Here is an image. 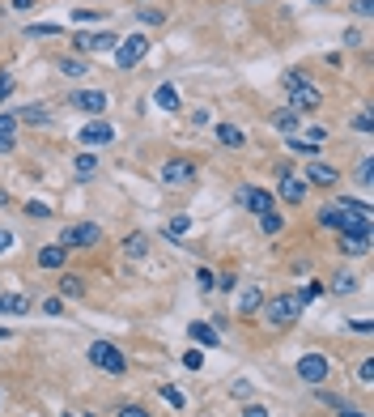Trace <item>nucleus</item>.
I'll use <instances>...</instances> for the list:
<instances>
[{"label": "nucleus", "mask_w": 374, "mask_h": 417, "mask_svg": "<svg viewBox=\"0 0 374 417\" xmlns=\"http://www.w3.org/2000/svg\"><path fill=\"white\" fill-rule=\"evenodd\" d=\"M319 226L336 230V204H324V208H319Z\"/></svg>", "instance_id": "38"}, {"label": "nucleus", "mask_w": 374, "mask_h": 417, "mask_svg": "<svg viewBox=\"0 0 374 417\" xmlns=\"http://www.w3.org/2000/svg\"><path fill=\"white\" fill-rule=\"evenodd\" d=\"M22 213L43 222V218H51V204H47V200H26V208H22Z\"/></svg>", "instance_id": "33"}, {"label": "nucleus", "mask_w": 374, "mask_h": 417, "mask_svg": "<svg viewBox=\"0 0 374 417\" xmlns=\"http://www.w3.org/2000/svg\"><path fill=\"white\" fill-rule=\"evenodd\" d=\"M187 337H192V341H196L200 349H213V345H222V337H217V328H208V324H200V320H196V324L187 328Z\"/></svg>", "instance_id": "20"}, {"label": "nucleus", "mask_w": 374, "mask_h": 417, "mask_svg": "<svg viewBox=\"0 0 374 417\" xmlns=\"http://www.w3.org/2000/svg\"><path fill=\"white\" fill-rule=\"evenodd\" d=\"M192 179H196V162H187V158L162 162V183H166V188H187Z\"/></svg>", "instance_id": "8"}, {"label": "nucleus", "mask_w": 374, "mask_h": 417, "mask_svg": "<svg viewBox=\"0 0 374 417\" xmlns=\"http://www.w3.org/2000/svg\"><path fill=\"white\" fill-rule=\"evenodd\" d=\"M187 226H192L187 218H175V222H166V239H183V234H187Z\"/></svg>", "instance_id": "37"}, {"label": "nucleus", "mask_w": 374, "mask_h": 417, "mask_svg": "<svg viewBox=\"0 0 374 417\" xmlns=\"http://www.w3.org/2000/svg\"><path fill=\"white\" fill-rule=\"evenodd\" d=\"M13 247V230H0V255H5Z\"/></svg>", "instance_id": "52"}, {"label": "nucleus", "mask_w": 374, "mask_h": 417, "mask_svg": "<svg viewBox=\"0 0 374 417\" xmlns=\"http://www.w3.org/2000/svg\"><path fill=\"white\" fill-rule=\"evenodd\" d=\"M43 316H64V302L60 298H43Z\"/></svg>", "instance_id": "44"}, {"label": "nucleus", "mask_w": 374, "mask_h": 417, "mask_svg": "<svg viewBox=\"0 0 374 417\" xmlns=\"http://www.w3.org/2000/svg\"><path fill=\"white\" fill-rule=\"evenodd\" d=\"M157 392H162V400H166V404H175V409H187V396H183L179 388H171V383H162V388H157Z\"/></svg>", "instance_id": "34"}, {"label": "nucleus", "mask_w": 374, "mask_h": 417, "mask_svg": "<svg viewBox=\"0 0 374 417\" xmlns=\"http://www.w3.org/2000/svg\"><path fill=\"white\" fill-rule=\"evenodd\" d=\"M102 243V226L98 222H69L64 230H60V247L64 251H89V247H98Z\"/></svg>", "instance_id": "2"}, {"label": "nucleus", "mask_w": 374, "mask_h": 417, "mask_svg": "<svg viewBox=\"0 0 374 417\" xmlns=\"http://www.w3.org/2000/svg\"><path fill=\"white\" fill-rule=\"evenodd\" d=\"M196 281H200V290L208 294V290H217V273H208V269H200L196 273Z\"/></svg>", "instance_id": "40"}, {"label": "nucleus", "mask_w": 374, "mask_h": 417, "mask_svg": "<svg viewBox=\"0 0 374 417\" xmlns=\"http://www.w3.org/2000/svg\"><path fill=\"white\" fill-rule=\"evenodd\" d=\"M141 22H149V26H162V22H166V13H162V9H141Z\"/></svg>", "instance_id": "43"}, {"label": "nucleus", "mask_w": 374, "mask_h": 417, "mask_svg": "<svg viewBox=\"0 0 374 417\" xmlns=\"http://www.w3.org/2000/svg\"><path fill=\"white\" fill-rule=\"evenodd\" d=\"M273 128H277V132H285V136H294V132H298V111H289V107H285V111H277V115H273Z\"/></svg>", "instance_id": "25"}, {"label": "nucleus", "mask_w": 374, "mask_h": 417, "mask_svg": "<svg viewBox=\"0 0 374 417\" xmlns=\"http://www.w3.org/2000/svg\"><path fill=\"white\" fill-rule=\"evenodd\" d=\"M183 367H187V371H200V367H204V353H200V349H187V353H183Z\"/></svg>", "instance_id": "39"}, {"label": "nucleus", "mask_w": 374, "mask_h": 417, "mask_svg": "<svg viewBox=\"0 0 374 417\" xmlns=\"http://www.w3.org/2000/svg\"><path fill=\"white\" fill-rule=\"evenodd\" d=\"M357 183H361V188H370V183H374V162H370V158H361V162H357Z\"/></svg>", "instance_id": "36"}, {"label": "nucleus", "mask_w": 374, "mask_h": 417, "mask_svg": "<svg viewBox=\"0 0 374 417\" xmlns=\"http://www.w3.org/2000/svg\"><path fill=\"white\" fill-rule=\"evenodd\" d=\"M111 56H115V64L128 73V69H136V64L149 56V38H145V34H128V38H120V43H115Z\"/></svg>", "instance_id": "4"}, {"label": "nucleus", "mask_w": 374, "mask_h": 417, "mask_svg": "<svg viewBox=\"0 0 374 417\" xmlns=\"http://www.w3.org/2000/svg\"><path fill=\"white\" fill-rule=\"evenodd\" d=\"M306 188H310V183H306L302 175H281V183H277V196H281L285 204H302V200H306Z\"/></svg>", "instance_id": "12"}, {"label": "nucleus", "mask_w": 374, "mask_h": 417, "mask_svg": "<svg viewBox=\"0 0 374 417\" xmlns=\"http://www.w3.org/2000/svg\"><path fill=\"white\" fill-rule=\"evenodd\" d=\"M64 26H56V22H38V26H30L26 30V38H51V34H60Z\"/></svg>", "instance_id": "31"}, {"label": "nucleus", "mask_w": 374, "mask_h": 417, "mask_svg": "<svg viewBox=\"0 0 374 417\" xmlns=\"http://www.w3.org/2000/svg\"><path fill=\"white\" fill-rule=\"evenodd\" d=\"M64 255H69V251H64L60 243L43 247V251H38V269H60V264H64Z\"/></svg>", "instance_id": "23"}, {"label": "nucleus", "mask_w": 374, "mask_h": 417, "mask_svg": "<svg viewBox=\"0 0 374 417\" xmlns=\"http://www.w3.org/2000/svg\"><path fill=\"white\" fill-rule=\"evenodd\" d=\"M217 290H238V277L234 273H217Z\"/></svg>", "instance_id": "47"}, {"label": "nucleus", "mask_w": 374, "mask_h": 417, "mask_svg": "<svg viewBox=\"0 0 374 417\" xmlns=\"http://www.w3.org/2000/svg\"><path fill=\"white\" fill-rule=\"evenodd\" d=\"M51 120L56 115H51V107H43V102H30V107L17 111V124H30V128H47Z\"/></svg>", "instance_id": "14"}, {"label": "nucleus", "mask_w": 374, "mask_h": 417, "mask_svg": "<svg viewBox=\"0 0 374 417\" xmlns=\"http://www.w3.org/2000/svg\"><path fill=\"white\" fill-rule=\"evenodd\" d=\"M64 417H77V413H64Z\"/></svg>", "instance_id": "56"}, {"label": "nucleus", "mask_w": 374, "mask_h": 417, "mask_svg": "<svg viewBox=\"0 0 374 417\" xmlns=\"http://www.w3.org/2000/svg\"><path fill=\"white\" fill-rule=\"evenodd\" d=\"M60 73L77 81V77H89V64H85L81 56H64V60H60Z\"/></svg>", "instance_id": "24"}, {"label": "nucleus", "mask_w": 374, "mask_h": 417, "mask_svg": "<svg viewBox=\"0 0 374 417\" xmlns=\"http://www.w3.org/2000/svg\"><path fill=\"white\" fill-rule=\"evenodd\" d=\"M243 417H268V409H264V404H247Z\"/></svg>", "instance_id": "51"}, {"label": "nucleus", "mask_w": 374, "mask_h": 417, "mask_svg": "<svg viewBox=\"0 0 374 417\" xmlns=\"http://www.w3.org/2000/svg\"><path fill=\"white\" fill-rule=\"evenodd\" d=\"M69 107H77V111H85V115H102L106 107H111V102H106V94L102 90H73L69 94Z\"/></svg>", "instance_id": "7"}, {"label": "nucleus", "mask_w": 374, "mask_h": 417, "mask_svg": "<svg viewBox=\"0 0 374 417\" xmlns=\"http://www.w3.org/2000/svg\"><path fill=\"white\" fill-rule=\"evenodd\" d=\"M259 311H264V320H268L273 328H289L302 316V302H298V294H277V298H264Z\"/></svg>", "instance_id": "1"}, {"label": "nucleus", "mask_w": 374, "mask_h": 417, "mask_svg": "<svg viewBox=\"0 0 374 417\" xmlns=\"http://www.w3.org/2000/svg\"><path fill=\"white\" fill-rule=\"evenodd\" d=\"M357 379H361L366 388L374 383V358H366V362H361V367H357Z\"/></svg>", "instance_id": "41"}, {"label": "nucleus", "mask_w": 374, "mask_h": 417, "mask_svg": "<svg viewBox=\"0 0 374 417\" xmlns=\"http://www.w3.org/2000/svg\"><path fill=\"white\" fill-rule=\"evenodd\" d=\"M60 294H64V298H81V294H85V281H81L77 273H64V277H60Z\"/></svg>", "instance_id": "28"}, {"label": "nucleus", "mask_w": 374, "mask_h": 417, "mask_svg": "<svg viewBox=\"0 0 374 417\" xmlns=\"http://www.w3.org/2000/svg\"><path fill=\"white\" fill-rule=\"evenodd\" d=\"M34 5H38V0H13V9H17V13H26V9H34Z\"/></svg>", "instance_id": "53"}, {"label": "nucleus", "mask_w": 374, "mask_h": 417, "mask_svg": "<svg viewBox=\"0 0 374 417\" xmlns=\"http://www.w3.org/2000/svg\"><path fill=\"white\" fill-rule=\"evenodd\" d=\"M153 102H157V107H162V111H179V107H183V98H179V90H175L171 81H162V85H157Z\"/></svg>", "instance_id": "18"}, {"label": "nucleus", "mask_w": 374, "mask_h": 417, "mask_svg": "<svg viewBox=\"0 0 374 417\" xmlns=\"http://www.w3.org/2000/svg\"><path fill=\"white\" fill-rule=\"evenodd\" d=\"M234 200H238V208H247V213H268V208H277V200H273V192H264V188H255V183H243L238 192H234Z\"/></svg>", "instance_id": "6"}, {"label": "nucleus", "mask_w": 374, "mask_h": 417, "mask_svg": "<svg viewBox=\"0 0 374 417\" xmlns=\"http://www.w3.org/2000/svg\"><path fill=\"white\" fill-rule=\"evenodd\" d=\"M259 306H264V290H259V285H247V290H238V311H243V316H255Z\"/></svg>", "instance_id": "22"}, {"label": "nucleus", "mask_w": 374, "mask_h": 417, "mask_svg": "<svg viewBox=\"0 0 374 417\" xmlns=\"http://www.w3.org/2000/svg\"><path fill=\"white\" fill-rule=\"evenodd\" d=\"M77 141H81V145H89V149H98V145H111V141H115V128H111V124H106V120L98 115V120H89V124L77 132Z\"/></svg>", "instance_id": "10"}, {"label": "nucleus", "mask_w": 374, "mask_h": 417, "mask_svg": "<svg viewBox=\"0 0 374 417\" xmlns=\"http://www.w3.org/2000/svg\"><path fill=\"white\" fill-rule=\"evenodd\" d=\"M353 128H357V132H370V128H374L370 111H357V115H353Z\"/></svg>", "instance_id": "45"}, {"label": "nucleus", "mask_w": 374, "mask_h": 417, "mask_svg": "<svg viewBox=\"0 0 374 417\" xmlns=\"http://www.w3.org/2000/svg\"><path fill=\"white\" fill-rule=\"evenodd\" d=\"M13 85H17V81H13V77H9V73H0V102H5V98H9V94H13Z\"/></svg>", "instance_id": "46"}, {"label": "nucleus", "mask_w": 374, "mask_h": 417, "mask_svg": "<svg viewBox=\"0 0 374 417\" xmlns=\"http://www.w3.org/2000/svg\"><path fill=\"white\" fill-rule=\"evenodd\" d=\"M73 171H77V179H94V171H98V158H94V153H77Z\"/></svg>", "instance_id": "29"}, {"label": "nucleus", "mask_w": 374, "mask_h": 417, "mask_svg": "<svg viewBox=\"0 0 374 417\" xmlns=\"http://www.w3.org/2000/svg\"><path fill=\"white\" fill-rule=\"evenodd\" d=\"M294 294H298V302H302V306H310L319 294H324V285H319V281H306V285H302V290H294Z\"/></svg>", "instance_id": "32"}, {"label": "nucleus", "mask_w": 374, "mask_h": 417, "mask_svg": "<svg viewBox=\"0 0 374 417\" xmlns=\"http://www.w3.org/2000/svg\"><path fill=\"white\" fill-rule=\"evenodd\" d=\"M281 85H285V90H298V85H310V77H306L302 69H289V73L281 77Z\"/></svg>", "instance_id": "35"}, {"label": "nucleus", "mask_w": 374, "mask_h": 417, "mask_svg": "<svg viewBox=\"0 0 374 417\" xmlns=\"http://www.w3.org/2000/svg\"><path fill=\"white\" fill-rule=\"evenodd\" d=\"M5 341H9V328H0V345H5Z\"/></svg>", "instance_id": "54"}, {"label": "nucleus", "mask_w": 374, "mask_h": 417, "mask_svg": "<svg viewBox=\"0 0 374 417\" xmlns=\"http://www.w3.org/2000/svg\"><path fill=\"white\" fill-rule=\"evenodd\" d=\"M302 136H306V141H310V145H324V141H328V132H324V128H306V132H302Z\"/></svg>", "instance_id": "48"}, {"label": "nucleus", "mask_w": 374, "mask_h": 417, "mask_svg": "<svg viewBox=\"0 0 374 417\" xmlns=\"http://www.w3.org/2000/svg\"><path fill=\"white\" fill-rule=\"evenodd\" d=\"M26 311H30V298L26 294H0V316H26Z\"/></svg>", "instance_id": "19"}, {"label": "nucleus", "mask_w": 374, "mask_h": 417, "mask_svg": "<svg viewBox=\"0 0 374 417\" xmlns=\"http://www.w3.org/2000/svg\"><path fill=\"white\" fill-rule=\"evenodd\" d=\"M370 243H374V234H340V255H370Z\"/></svg>", "instance_id": "15"}, {"label": "nucleus", "mask_w": 374, "mask_h": 417, "mask_svg": "<svg viewBox=\"0 0 374 417\" xmlns=\"http://www.w3.org/2000/svg\"><path fill=\"white\" fill-rule=\"evenodd\" d=\"M115 417H149V409H145V404H120Z\"/></svg>", "instance_id": "42"}, {"label": "nucleus", "mask_w": 374, "mask_h": 417, "mask_svg": "<svg viewBox=\"0 0 374 417\" xmlns=\"http://www.w3.org/2000/svg\"><path fill=\"white\" fill-rule=\"evenodd\" d=\"M13 141H17V115L0 111V153H9V149H13Z\"/></svg>", "instance_id": "21"}, {"label": "nucleus", "mask_w": 374, "mask_h": 417, "mask_svg": "<svg viewBox=\"0 0 374 417\" xmlns=\"http://www.w3.org/2000/svg\"><path fill=\"white\" fill-rule=\"evenodd\" d=\"M0 204H9V192H0Z\"/></svg>", "instance_id": "55"}, {"label": "nucleus", "mask_w": 374, "mask_h": 417, "mask_svg": "<svg viewBox=\"0 0 374 417\" xmlns=\"http://www.w3.org/2000/svg\"><path fill=\"white\" fill-rule=\"evenodd\" d=\"M259 230L264 234H281L285 230V218L277 213V208H268V213H259Z\"/></svg>", "instance_id": "26"}, {"label": "nucleus", "mask_w": 374, "mask_h": 417, "mask_svg": "<svg viewBox=\"0 0 374 417\" xmlns=\"http://www.w3.org/2000/svg\"><path fill=\"white\" fill-rule=\"evenodd\" d=\"M124 255H128V260H145V255H149V234H145V230H132V234L124 239Z\"/></svg>", "instance_id": "17"}, {"label": "nucleus", "mask_w": 374, "mask_h": 417, "mask_svg": "<svg viewBox=\"0 0 374 417\" xmlns=\"http://www.w3.org/2000/svg\"><path fill=\"white\" fill-rule=\"evenodd\" d=\"M251 5H259V0H251Z\"/></svg>", "instance_id": "57"}, {"label": "nucleus", "mask_w": 374, "mask_h": 417, "mask_svg": "<svg viewBox=\"0 0 374 417\" xmlns=\"http://www.w3.org/2000/svg\"><path fill=\"white\" fill-rule=\"evenodd\" d=\"M328 290H332V294H340V298H345V294H353V290H357V277H353V273H345V269H340V273H336V277H332V285H328Z\"/></svg>", "instance_id": "27"}, {"label": "nucleus", "mask_w": 374, "mask_h": 417, "mask_svg": "<svg viewBox=\"0 0 374 417\" xmlns=\"http://www.w3.org/2000/svg\"><path fill=\"white\" fill-rule=\"evenodd\" d=\"M213 136H217L226 149H243V145H247V132L234 128V124H217V128H213Z\"/></svg>", "instance_id": "16"}, {"label": "nucleus", "mask_w": 374, "mask_h": 417, "mask_svg": "<svg viewBox=\"0 0 374 417\" xmlns=\"http://www.w3.org/2000/svg\"><path fill=\"white\" fill-rule=\"evenodd\" d=\"M285 145H289L294 153H306V158H310V162H315V153H319V145H310V141H306V136H298V132H294V136H289Z\"/></svg>", "instance_id": "30"}, {"label": "nucleus", "mask_w": 374, "mask_h": 417, "mask_svg": "<svg viewBox=\"0 0 374 417\" xmlns=\"http://www.w3.org/2000/svg\"><path fill=\"white\" fill-rule=\"evenodd\" d=\"M302 179H306V183H315V188H332V183L340 179V171H336V167H328V162H310V167L302 171Z\"/></svg>", "instance_id": "13"}, {"label": "nucleus", "mask_w": 374, "mask_h": 417, "mask_svg": "<svg viewBox=\"0 0 374 417\" xmlns=\"http://www.w3.org/2000/svg\"><path fill=\"white\" fill-rule=\"evenodd\" d=\"M370 9H374V0H353V13L357 17H370Z\"/></svg>", "instance_id": "49"}, {"label": "nucleus", "mask_w": 374, "mask_h": 417, "mask_svg": "<svg viewBox=\"0 0 374 417\" xmlns=\"http://www.w3.org/2000/svg\"><path fill=\"white\" fill-rule=\"evenodd\" d=\"M319 107H324V94H319L315 85H298V90H289V111L310 115V111H319Z\"/></svg>", "instance_id": "9"}, {"label": "nucleus", "mask_w": 374, "mask_h": 417, "mask_svg": "<svg viewBox=\"0 0 374 417\" xmlns=\"http://www.w3.org/2000/svg\"><path fill=\"white\" fill-rule=\"evenodd\" d=\"M298 379L324 383V379H328V358H324V353H302V358H298Z\"/></svg>", "instance_id": "11"}, {"label": "nucleus", "mask_w": 374, "mask_h": 417, "mask_svg": "<svg viewBox=\"0 0 374 417\" xmlns=\"http://www.w3.org/2000/svg\"><path fill=\"white\" fill-rule=\"evenodd\" d=\"M89 362L98 371H106V375H124L128 371V358L120 353V345H111V341H94L89 345Z\"/></svg>", "instance_id": "3"}, {"label": "nucleus", "mask_w": 374, "mask_h": 417, "mask_svg": "<svg viewBox=\"0 0 374 417\" xmlns=\"http://www.w3.org/2000/svg\"><path fill=\"white\" fill-rule=\"evenodd\" d=\"M115 43H120V34H111V30H77L73 34V51H102V56H111Z\"/></svg>", "instance_id": "5"}, {"label": "nucleus", "mask_w": 374, "mask_h": 417, "mask_svg": "<svg viewBox=\"0 0 374 417\" xmlns=\"http://www.w3.org/2000/svg\"><path fill=\"white\" fill-rule=\"evenodd\" d=\"M230 392H234V396H238V400H247V396H251V383H247V379H238V383H234V388H230Z\"/></svg>", "instance_id": "50"}]
</instances>
